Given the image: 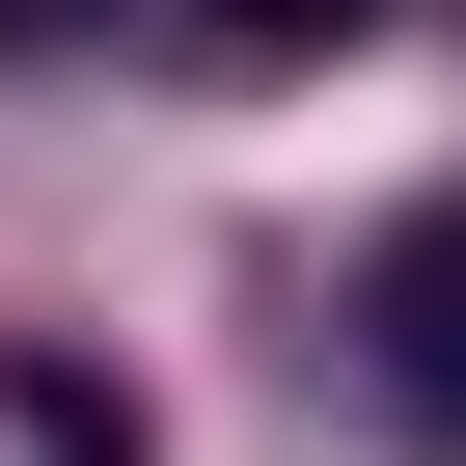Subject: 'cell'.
<instances>
[{
  "mask_svg": "<svg viewBox=\"0 0 466 466\" xmlns=\"http://www.w3.org/2000/svg\"><path fill=\"white\" fill-rule=\"evenodd\" d=\"M357 384L411 439H466V192H411L384 248H357Z\"/></svg>",
  "mask_w": 466,
  "mask_h": 466,
  "instance_id": "6da1fadb",
  "label": "cell"
},
{
  "mask_svg": "<svg viewBox=\"0 0 466 466\" xmlns=\"http://www.w3.org/2000/svg\"><path fill=\"white\" fill-rule=\"evenodd\" d=\"M219 56H329V28H384V0H192Z\"/></svg>",
  "mask_w": 466,
  "mask_h": 466,
  "instance_id": "7a4b0ae2",
  "label": "cell"
},
{
  "mask_svg": "<svg viewBox=\"0 0 466 466\" xmlns=\"http://www.w3.org/2000/svg\"><path fill=\"white\" fill-rule=\"evenodd\" d=\"M0 28H56V0H0Z\"/></svg>",
  "mask_w": 466,
  "mask_h": 466,
  "instance_id": "3957f363",
  "label": "cell"
}]
</instances>
